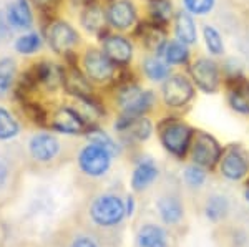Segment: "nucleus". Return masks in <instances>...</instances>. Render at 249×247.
<instances>
[{
  "instance_id": "nucleus-1",
  "label": "nucleus",
  "mask_w": 249,
  "mask_h": 247,
  "mask_svg": "<svg viewBox=\"0 0 249 247\" xmlns=\"http://www.w3.org/2000/svg\"><path fill=\"white\" fill-rule=\"evenodd\" d=\"M131 73V68L120 71L118 80L110 88L113 93V103L118 108V115L130 118L148 116V113H151L158 105V95L153 90L144 88L140 78Z\"/></svg>"
},
{
  "instance_id": "nucleus-2",
  "label": "nucleus",
  "mask_w": 249,
  "mask_h": 247,
  "mask_svg": "<svg viewBox=\"0 0 249 247\" xmlns=\"http://www.w3.org/2000/svg\"><path fill=\"white\" fill-rule=\"evenodd\" d=\"M78 66L95 88H111L120 75L118 66L103 53L100 47H83L78 55Z\"/></svg>"
},
{
  "instance_id": "nucleus-3",
  "label": "nucleus",
  "mask_w": 249,
  "mask_h": 247,
  "mask_svg": "<svg viewBox=\"0 0 249 247\" xmlns=\"http://www.w3.org/2000/svg\"><path fill=\"white\" fill-rule=\"evenodd\" d=\"M43 38L48 49L65 60L78 57V53L83 50V38L80 32L70 22L58 17H48L43 29Z\"/></svg>"
},
{
  "instance_id": "nucleus-4",
  "label": "nucleus",
  "mask_w": 249,
  "mask_h": 247,
  "mask_svg": "<svg viewBox=\"0 0 249 247\" xmlns=\"http://www.w3.org/2000/svg\"><path fill=\"white\" fill-rule=\"evenodd\" d=\"M156 133L166 153L183 159L190 153V146L195 136V130L188 121L179 116H166L156 123Z\"/></svg>"
},
{
  "instance_id": "nucleus-5",
  "label": "nucleus",
  "mask_w": 249,
  "mask_h": 247,
  "mask_svg": "<svg viewBox=\"0 0 249 247\" xmlns=\"http://www.w3.org/2000/svg\"><path fill=\"white\" fill-rule=\"evenodd\" d=\"M195 83L191 82L186 70H175L164 82L160 85V99L163 106L170 111H183L188 110L196 99Z\"/></svg>"
},
{
  "instance_id": "nucleus-6",
  "label": "nucleus",
  "mask_w": 249,
  "mask_h": 247,
  "mask_svg": "<svg viewBox=\"0 0 249 247\" xmlns=\"http://www.w3.org/2000/svg\"><path fill=\"white\" fill-rule=\"evenodd\" d=\"M186 73L195 83L196 90L204 95H216L224 88V77L221 70V62L210 55L193 57L190 65L186 66Z\"/></svg>"
},
{
  "instance_id": "nucleus-7",
  "label": "nucleus",
  "mask_w": 249,
  "mask_h": 247,
  "mask_svg": "<svg viewBox=\"0 0 249 247\" xmlns=\"http://www.w3.org/2000/svg\"><path fill=\"white\" fill-rule=\"evenodd\" d=\"M105 15L108 29L120 33H133L143 20L135 0H107Z\"/></svg>"
},
{
  "instance_id": "nucleus-8",
  "label": "nucleus",
  "mask_w": 249,
  "mask_h": 247,
  "mask_svg": "<svg viewBox=\"0 0 249 247\" xmlns=\"http://www.w3.org/2000/svg\"><path fill=\"white\" fill-rule=\"evenodd\" d=\"M100 49L120 70L131 68L135 60V42L126 33L108 29L98 37Z\"/></svg>"
},
{
  "instance_id": "nucleus-9",
  "label": "nucleus",
  "mask_w": 249,
  "mask_h": 247,
  "mask_svg": "<svg viewBox=\"0 0 249 247\" xmlns=\"http://www.w3.org/2000/svg\"><path fill=\"white\" fill-rule=\"evenodd\" d=\"M190 158L191 163L201 166L204 169H214L218 166L223 146L213 134L206 131H195L191 146H190Z\"/></svg>"
},
{
  "instance_id": "nucleus-10",
  "label": "nucleus",
  "mask_w": 249,
  "mask_h": 247,
  "mask_svg": "<svg viewBox=\"0 0 249 247\" xmlns=\"http://www.w3.org/2000/svg\"><path fill=\"white\" fill-rule=\"evenodd\" d=\"M216 168L228 181H241L249 174V151L241 145L226 146Z\"/></svg>"
},
{
  "instance_id": "nucleus-11",
  "label": "nucleus",
  "mask_w": 249,
  "mask_h": 247,
  "mask_svg": "<svg viewBox=\"0 0 249 247\" xmlns=\"http://www.w3.org/2000/svg\"><path fill=\"white\" fill-rule=\"evenodd\" d=\"M48 125L53 131L63 134H85L90 128V123L78 108L71 105H60L48 116Z\"/></svg>"
},
{
  "instance_id": "nucleus-12",
  "label": "nucleus",
  "mask_w": 249,
  "mask_h": 247,
  "mask_svg": "<svg viewBox=\"0 0 249 247\" xmlns=\"http://www.w3.org/2000/svg\"><path fill=\"white\" fill-rule=\"evenodd\" d=\"M91 219L98 226L103 228H111L122 222V219L126 216L124 211V202L115 194H103L96 198L95 202L91 204Z\"/></svg>"
},
{
  "instance_id": "nucleus-13",
  "label": "nucleus",
  "mask_w": 249,
  "mask_h": 247,
  "mask_svg": "<svg viewBox=\"0 0 249 247\" xmlns=\"http://www.w3.org/2000/svg\"><path fill=\"white\" fill-rule=\"evenodd\" d=\"M113 154L95 143H88L78 153V166L87 176L100 178L111 168Z\"/></svg>"
},
{
  "instance_id": "nucleus-14",
  "label": "nucleus",
  "mask_w": 249,
  "mask_h": 247,
  "mask_svg": "<svg viewBox=\"0 0 249 247\" xmlns=\"http://www.w3.org/2000/svg\"><path fill=\"white\" fill-rule=\"evenodd\" d=\"M78 23L87 33L95 35L98 38L103 32L108 30L105 5L100 0H90V2L83 3L78 15Z\"/></svg>"
},
{
  "instance_id": "nucleus-15",
  "label": "nucleus",
  "mask_w": 249,
  "mask_h": 247,
  "mask_svg": "<svg viewBox=\"0 0 249 247\" xmlns=\"http://www.w3.org/2000/svg\"><path fill=\"white\" fill-rule=\"evenodd\" d=\"M115 130L118 131L122 136L131 139V141H146L151 138L155 131V125L148 116H138L130 118L124 115H118L115 121Z\"/></svg>"
},
{
  "instance_id": "nucleus-16",
  "label": "nucleus",
  "mask_w": 249,
  "mask_h": 247,
  "mask_svg": "<svg viewBox=\"0 0 249 247\" xmlns=\"http://www.w3.org/2000/svg\"><path fill=\"white\" fill-rule=\"evenodd\" d=\"M171 33L179 42L186 43L188 47H195L199 42V29L196 23V17L184 9H176L175 17L171 20Z\"/></svg>"
},
{
  "instance_id": "nucleus-17",
  "label": "nucleus",
  "mask_w": 249,
  "mask_h": 247,
  "mask_svg": "<svg viewBox=\"0 0 249 247\" xmlns=\"http://www.w3.org/2000/svg\"><path fill=\"white\" fill-rule=\"evenodd\" d=\"M2 14L12 30L29 32L34 29L35 15L30 0H12Z\"/></svg>"
},
{
  "instance_id": "nucleus-18",
  "label": "nucleus",
  "mask_w": 249,
  "mask_h": 247,
  "mask_svg": "<svg viewBox=\"0 0 249 247\" xmlns=\"http://www.w3.org/2000/svg\"><path fill=\"white\" fill-rule=\"evenodd\" d=\"M63 91L71 95L77 99H87L96 95V88L90 83L83 71L80 70L78 63L65 65V82H63Z\"/></svg>"
},
{
  "instance_id": "nucleus-19",
  "label": "nucleus",
  "mask_w": 249,
  "mask_h": 247,
  "mask_svg": "<svg viewBox=\"0 0 249 247\" xmlns=\"http://www.w3.org/2000/svg\"><path fill=\"white\" fill-rule=\"evenodd\" d=\"M62 143L52 133H37L29 141L30 156L38 163H50L60 154Z\"/></svg>"
},
{
  "instance_id": "nucleus-20",
  "label": "nucleus",
  "mask_w": 249,
  "mask_h": 247,
  "mask_svg": "<svg viewBox=\"0 0 249 247\" xmlns=\"http://www.w3.org/2000/svg\"><path fill=\"white\" fill-rule=\"evenodd\" d=\"M223 90L226 93L228 106L241 116H249V78L244 77L224 83Z\"/></svg>"
},
{
  "instance_id": "nucleus-21",
  "label": "nucleus",
  "mask_w": 249,
  "mask_h": 247,
  "mask_svg": "<svg viewBox=\"0 0 249 247\" xmlns=\"http://www.w3.org/2000/svg\"><path fill=\"white\" fill-rule=\"evenodd\" d=\"M158 55L175 70L179 68L186 70V66L190 65V62L193 60L191 47H188L186 43L176 40L175 37H170L164 42L163 49L160 50Z\"/></svg>"
},
{
  "instance_id": "nucleus-22",
  "label": "nucleus",
  "mask_w": 249,
  "mask_h": 247,
  "mask_svg": "<svg viewBox=\"0 0 249 247\" xmlns=\"http://www.w3.org/2000/svg\"><path fill=\"white\" fill-rule=\"evenodd\" d=\"M175 71L164 60L156 53H146L140 62V73L144 80L151 83H161Z\"/></svg>"
},
{
  "instance_id": "nucleus-23",
  "label": "nucleus",
  "mask_w": 249,
  "mask_h": 247,
  "mask_svg": "<svg viewBox=\"0 0 249 247\" xmlns=\"http://www.w3.org/2000/svg\"><path fill=\"white\" fill-rule=\"evenodd\" d=\"M175 12L173 0H146V20L161 29L170 30Z\"/></svg>"
},
{
  "instance_id": "nucleus-24",
  "label": "nucleus",
  "mask_w": 249,
  "mask_h": 247,
  "mask_svg": "<svg viewBox=\"0 0 249 247\" xmlns=\"http://www.w3.org/2000/svg\"><path fill=\"white\" fill-rule=\"evenodd\" d=\"M158 178V166L151 158H142L136 163L133 174H131V188L133 191H143L155 182Z\"/></svg>"
},
{
  "instance_id": "nucleus-25",
  "label": "nucleus",
  "mask_w": 249,
  "mask_h": 247,
  "mask_svg": "<svg viewBox=\"0 0 249 247\" xmlns=\"http://www.w3.org/2000/svg\"><path fill=\"white\" fill-rule=\"evenodd\" d=\"M199 33H201L206 53L218 60L224 58V55H226V45H224V37L218 27L211 25V23H203Z\"/></svg>"
},
{
  "instance_id": "nucleus-26",
  "label": "nucleus",
  "mask_w": 249,
  "mask_h": 247,
  "mask_svg": "<svg viewBox=\"0 0 249 247\" xmlns=\"http://www.w3.org/2000/svg\"><path fill=\"white\" fill-rule=\"evenodd\" d=\"M43 42H45V38H43V35L40 33V32L29 30V32L18 35V37L15 38L14 49H15L17 53L29 57V55H35V53H38V51L42 50Z\"/></svg>"
},
{
  "instance_id": "nucleus-27",
  "label": "nucleus",
  "mask_w": 249,
  "mask_h": 247,
  "mask_svg": "<svg viewBox=\"0 0 249 247\" xmlns=\"http://www.w3.org/2000/svg\"><path fill=\"white\" fill-rule=\"evenodd\" d=\"M17 85V63L14 58H0V98H5Z\"/></svg>"
},
{
  "instance_id": "nucleus-28",
  "label": "nucleus",
  "mask_w": 249,
  "mask_h": 247,
  "mask_svg": "<svg viewBox=\"0 0 249 247\" xmlns=\"http://www.w3.org/2000/svg\"><path fill=\"white\" fill-rule=\"evenodd\" d=\"M158 211L164 224H178L183 217V206L178 198L164 196L158 201Z\"/></svg>"
},
{
  "instance_id": "nucleus-29",
  "label": "nucleus",
  "mask_w": 249,
  "mask_h": 247,
  "mask_svg": "<svg viewBox=\"0 0 249 247\" xmlns=\"http://www.w3.org/2000/svg\"><path fill=\"white\" fill-rule=\"evenodd\" d=\"M140 247H168L166 232L155 224H146L138 232Z\"/></svg>"
},
{
  "instance_id": "nucleus-30",
  "label": "nucleus",
  "mask_w": 249,
  "mask_h": 247,
  "mask_svg": "<svg viewBox=\"0 0 249 247\" xmlns=\"http://www.w3.org/2000/svg\"><path fill=\"white\" fill-rule=\"evenodd\" d=\"M85 136L88 139V143H95V145L102 146V148H105L107 151H110L113 156H118L120 154L118 143H116L115 139L107 133V131L96 128V126H90V128L87 130Z\"/></svg>"
},
{
  "instance_id": "nucleus-31",
  "label": "nucleus",
  "mask_w": 249,
  "mask_h": 247,
  "mask_svg": "<svg viewBox=\"0 0 249 247\" xmlns=\"http://www.w3.org/2000/svg\"><path fill=\"white\" fill-rule=\"evenodd\" d=\"M20 123L5 106H0V141H9L18 136Z\"/></svg>"
},
{
  "instance_id": "nucleus-32",
  "label": "nucleus",
  "mask_w": 249,
  "mask_h": 247,
  "mask_svg": "<svg viewBox=\"0 0 249 247\" xmlns=\"http://www.w3.org/2000/svg\"><path fill=\"white\" fill-rule=\"evenodd\" d=\"M221 70H223L224 83L236 82V80L246 77V73H244V65L241 63V60L236 57L224 58L223 62H221Z\"/></svg>"
},
{
  "instance_id": "nucleus-33",
  "label": "nucleus",
  "mask_w": 249,
  "mask_h": 247,
  "mask_svg": "<svg viewBox=\"0 0 249 247\" xmlns=\"http://www.w3.org/2000/svg\"><path fill=\"white\" fill-rule=\"evenodd\" d=\"M218 0H181V9L190 12L193 17H206L216 9Z\"/></svg>"
},
{
  "instance_id": "nucleus-34",
  "label": "nucleus",
  "mask_w": 249,
  "mask_h": 247,
  "mask_svg": "<svg viewBox=\"0 0 249 247\" xmlns=\"http://www.w3.org/2000/svg\"><path fill=\"white\" fill-rule=\"evenodd\" d=\"M230 211V202L224 196H213L208 199L206 208H204V213H206L208 219L211 221H219L226 216V213Z\"/></svg>"
},
{
  "instance_id": "nucleus-35",
  "label": "nucleus",
  "mask_w": 249,
  "mask_h": 247,
  "mask_svg": "<svg viewBox=\"0 0 249 247\" xmlns=\"http://www.w3.org/2000/svg\"><path fill=\"white\" fill-rule=\"evenodd\" d=\"M206 176H208V169L195 165V163L188 165L183 173L184 182H186L190 188H201L204 182H206Z\"/></svg>"
},
{
  "instance_id": "nucleus-36",
  "label": "nucleus",
  "mask_w": 249,
  "mask_h": 247,
  "mask_svg": "<svg viewBox=\"0 0 249 247\" xmlns=\"http://www.w3.org/2000/svg\"><path fill=\"white\" fill-rule=\"evenodd\" d=\"M60 2H62V0H32V3H34L42 14L48 15V17H50L52 12L60 5Z\"/></svg>"
},
{
  "instance_id": "nucleus-37",
  "label": "nucleus",
  "mask_w": 249,
  "mask_h": 247,
  "mask_svg": "<svg viewBox=\"0 0 249 247\" xmlns=\"http://www.w3.org/2000/svg\"><path fill=\"white\" fill-rule=\"evenodd\" d=\"M71 247H98V246H96V242L91 237H78L73 241Z\"/></svg>"
},
{
  "instance_id": "nucleus-38",
  "label": "nucleus",
  "mask_w": 249,
  "mask_h": 247,
  "mask_svg": "<svg viewBox=\"0 0 249 247\" xmlns=\"http://www.w3.org/2000/svg\"><path fill=\"white\" fill-rule=\"evenodd\" d=\"M7 178H9V168H7L5 163H3L2 159H0V186L5 184Z\"/></svg>"
},
{
  "instance_id": "nucleus-39",
  "label": "nucleus",
  "mask_w": 249,
  "mask_h": 247,
  "mask_svg": "<svg viewBox=\"0 0 249 247\" xmlns=\"http://www.w3.org/2000/svg\"><path fill=\"white\" fill-rule=\"evenodd\" d=\"M124 211H126V216H131L135 213V198L128 196L126 202H124Z\"/></svg>"
},
{
  "instance_id": "nucleus-40",
  "label": "nucleus",
  "mask_w": 249,
  "mask_h": 247,
  "mask_svg": "<svg viewBox=\"0 0 249 247\" xmlns=\"http://www.w3.org/2000/svg\"><path fill=\"white\" fill-rule=\"evenodd\" d=\"M244 196H246V201H248V204H249V184H248L246 191H244Z\"/></svg>"
}]
</instances>
